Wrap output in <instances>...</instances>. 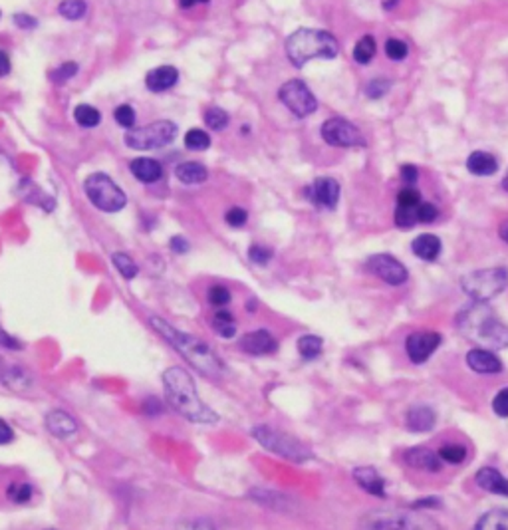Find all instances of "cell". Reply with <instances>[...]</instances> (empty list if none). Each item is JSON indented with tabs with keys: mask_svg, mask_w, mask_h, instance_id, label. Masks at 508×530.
<instances>
[{
	"mask_svg": "<svg viewBox=\"0 0 508 530\" xmlns=\"http://www.w3.org/2000/svg\"><path fill=\"white\" fill-rule=\"evenodd\" d=\"M213 328L219 332V336H223V338H232L234 332H237L234 316H232L230 312H225V310L217 312V314L213 316Z\"/></svg>",
	"mask_w": 508,
	"mask_h": 530,
	"instance_id": "28",
	"label": "cell"
},
{
	"mask_svg": "<svg viewBox=\"0 0 508 530\" xmlns=\"http://www.w3.org/2000/svg\"><path fill=\"white\" fill-rule=\"evenodd\" d=\"M435 421H437V415H435L433 409L427 407V405H415L407 413V427L415 433L431 431L435 427Z\"/></svg>",
	"mask_w": 508,
	"mask_h": 530,
	"instance_id": "22",
	"label": "cell"
},
{
	"mask_svg": "<svg viewBox=\"0 0 508 530\" xmlns=\"http://www.w3.org/2000/svg\"><path fill=\"white\" fill-rule=\"evenodd\" d=\"M467 363L476 374H498L503 372V361L498 360L490 350L474 348L467 354Z\"/></svg>",
	"mask_w": 508,
	"mask_h": 530,
	"instance_id": "16",
	"label": "cell"
},
{
	"mask_svg": "<svg viewBox=\"0 0 508 530\" xmlns=\"http://www.w3.org/2000/svg\"><path fill=\"white\" fill-rule=\"evenodd\" d=\"M492 409L498 417H508V387L500 389L496 398L492 399Z\"/></svg>",
	"mask_w": 508,
	"mask_h": 530,
	"instance_id": "47",
	"label": "cell"
},
{
	"mask_svg": "<svg viewBox=\"0 0 508 530\" xmlns=\"http://www.w3.org/2000/svg\"><path fill=\"white\" fill-rule=\"evenodd\" d=\"M457 326L467 340L485 350L508 348V326L500 322L487 302H474L457 314Z\"/></svg>",
	"mask_w": 508,
	"mask_h": 530,
	"instance_id": "2",
	"label": "cell"
},
{
	"mask_svg": "<svg viewBox=\"0 0 508 530\" xmlns=\"http://www.w3.org/2000/svg\"><path fill=\"white\" fill-rule=\"evenodd\" d=\"M498 232H500V239H503L505 243H508V221L507 223H503V227H500Z\"/></svg>",
	"mask_w": 508,
	"mask_h": 530,
	"instance_id": "57",
	"label": "cell"
},
{
	"mask_svg": "<svg viewBox=\"0 0 508 530\" xmlns=\"http://www.w3.org/2000/svg\"><path fill=\"white\" fill-rule=\"evenodd\" d=\"M385 54H387L389 60L399 62V60H405V58H407L409 48H407V44H405V42H401V40L389 38L387 42H385Z\"/></svg>",
	"mask_w": 508,
	"mask_h": 530,
	"instance_id": "38",
	"label": "cell"
},
{
	"mask_svg": "<svg viewBox=\"0 0 508 530\" xmlns=\"http://www.w3.org/2000/svg\"><path fill=\"white\" fill-rule=\"evenodd\" d=\"M427 507H435V509H439V507H441V501H439V498H423V501L413 503L415 511H421V509H427Z\"/></svg>",
	"mask_w": 508,
	"mask_h": 530,
	"instance_id": "53",
	"label": "cell"
},
{
	"mask_svg": "<svg viewBox=\"0 0 508 530\" xmlns=\"http://www.w3.org/2000/svg\"><path fill=\"white\" fill-rule=\"evenodd\" d=\"M175 137H177V125L167 119H159V121L147 123L143 128L128 130L123 141L130 149L147 152V149H159V147L169 145L175 141Z\"/></svg>",
	"mask_w": 508,
	"mask_h": 530,
	"instance_id": "7",
	"label": "cell"
},
{
	"mask_svg": "<svg viewBox=\"0 0 508 530\" xmlns=\"http://www.w3.org/2000/svg\"><path fill=\"white\" fill-rule=\"evenodd\" d=\"M306 195L318 207L334 208L339 201V183L332 177H320L312 187L306 189Z\"/></svg>",
	"mask_w": 508,
	"mask_h": 530,
	"instance_id": "13",
	"label": "cell"
},
{
	"mask_svg": "<svg viewBox=\"0 0 508 530\" xmlns=\"http://www.w3.org/2000/svg\"><path fill=\"white\" fill-rule=\"evenodd\" d=\"M376 40L372 38V36L359 38L356 48H354V60H356L358 64H367V62H372V58L376 56Z\"/></svg>",
	"mask_w": 508,
	"mask_h": 530,
	"instance_id": "32",
	"label": "cell"
},
{
	"mask_svg": "<svg viewBox=\"0 0 508 530\" xmlns=\"http://www.w3.org/2000/svg\"><path fill=\"white\" fill-rule=\"evenodd\" d=\"M175 175H177V179H179L181 183H185V185H197V183L207 181L208 171L207 167H205V165H201V163L189 161V163H181V165H177Z\"/></svg>",
	"mask_w": 508,
	"mask_h": 530,
	"instance_id": "25",
	"label": "cell"
},
{
	"mask_svg": "<svg viewBox=\"0 0 508 530\" xmlns=\"http://www.w3.org/2000/svg\"><path fill=\"white\" fill-rule=\"evenodd\" d=\"M179 80V70L173 68V66H159L155 70H151L147 77H145V84L149 88L151 92L159 94V92H167L169 88H173Z\"/></svg>",
	"mask_w": 508,
	"mask_h": 530,
	"instance_id": "18",
	"label": "cell"
},
{
	"mask_svg": "<svg viewBox=\"0 0 508 530\" xmlns=\"http://www.w3.org/2000/svg\"><path fill=\"white\" fill-rule=\"evenodd\" d=\"M74 119L77 125L82 128H95L99 121H101V115L95 110L94 106H88V104H80L74 110Z\"/></svg>",
	"mask_w": 508,
	"mask_h": 530,
	"instance_id": "27",
	"label": "cell"
},
{
	"mask_svg": "<svg viewBox=\"0 0 508 530\" xmlns=\"http://www.w3.org/2000/svg\"><path fill=\"white\" fill-rule=\"evenodd\" d=\"M248 256L254 265H268V261L272 258V250L270 248H264V246L252 245L250 250H248Z\"/></svg>",
	"mask_w": 508,
	"mask_h": 530,
	"instance_id": "46",
	"label": "cell"
},
{
	"mask_svg": "<svg viewBox=\"0 0 508 530\" xmlns=\"http://www.w3.org/2000/svg\"><path fill=\"white\" fill-rule=\"evenodd\" d=\"M474 481H476V485H479L483 491L508 496V481L503 474L498 473L496 469H492V467H483V469H479V473L474 474Z\"/></svg>",
	"mask_w": 508,
	"mask_h": 530,
	"instance_id": "19",
	"label": "cell"
},
{
	"mask_svg": "<svg viewBox=\"0 0 508 530\" xmlns=\"http://www.w3.org/2000/svg\"><path fill=\"white\" fill-rule=\"evenodd\" d=\"M225 221L230 227H243L248 221V213L243 207H232L226 210Z\"/></svg>",
	"mask_w": 508,
	"mask_h": 530,
	"instance_id": "45",
	"label": "cell"
},
{
	"mask_svg": "<svg viewBox=\"0 0 508 530\" xmlns=\"http://www.w3.org/2000/svg\"><path fill=\"white\" fill-rule=\"evenodd\" d=\"M278 97L296 117H308L318 110L316 95L312 94V90L302 80H288L280 88Z\"/></svg>",
	"mask_w": 508,
	"mask_h": 530,
	"instance_id": "9",
	"label": "cell"
},
{
	"mask_svg": "<svg viewBox=\"0 0 508 530\" xmlns=\"http://www.w3.org/2000/svg\"><path fill=\"white\" fill-rule=\"evenodd\" d=\"M77 74V64L75 62H64L60 68H56L52 74H50V80L54 84H66L68 80H72V76Z\"/></svg>",
	"mask_w": 508,
	"mask_h": 530,
	"instance_id": "39",
	"label": "cell"
},
{
	"mask_svg": "<svg viewBox=\"0 0 508 530\" xmlns=\"http://www.w3.org/2000/svg\"><path fill=\"white\" fill-rule=\"evenodd\" d=\"M479 530H508V511L507 509H494L479 518L474 525Z\"/></svg>",
	"mask_w": 508,
	"mask_h": 530,
	"instance_id": "26",
	"label": "cell"
},
{
	"mask_svg": "<svg viewBox=\"0 0 508 530\" xmlns=\"http://www.w3.org/2000/svg\"><path fill=\"white\" fill-rule=\"evenodd\" d=\"M419 177V171L413 165H401V181L407 183V185H413Z\"/></svg>",
	"mask_w": 508,
	"mask_h": 530,
	"instance_id": "48",
	"label": "cell"
},
{
	"mask_svg": "<svg viewBox=\"0 0 508 530\" xmlns=\"http://www.w3.org/2000/svg\"><path fill=\"white\" fill-rule=\"evenodd\" d=\"M338 52V40L326 30L300 28L286 40V56L296 68H302L304 64L316 58H326V60L336 58Z\"/></svg>",
	"mask_w": 508,
	"mask_h": 530,
	"instance_id": "4",
	"label": "cell"
},
{
	"mask_svg": "<svg viewBox=\"0 0 508 530\" xmlns=\"http://www.w3.org/2000/svg\"><path fill=\"white\" fill-rule=\"evenodd\" d=\"M508 286V270L498 266V268H483V270H472L461 278V288L463 292L472 298L474 302H489L500 292H505Z\"/></svg>",
	"mask_w": 508,
	"mask_h": 530,
	"instance_id": "5",
	"label": "cell"
},
{
	"mask_svg": "<svg viewBox=\"0 0 508 530\" xmlns=\"http://www.w3.org/2000/svg\"><path fill=\"white\" fill-rule=\"evenodd\" d=\"M354 481L358 483L363 491H367L374 496L385 498V481L377 473L374 467H358L354 469Z\"/></svg>",
	"mask_w": 508,
	"mask_h": 530,
	"instance_id": "17",
	"label": "cell"
},
{
	"mask_svg": "<svg viewBox=\"0 0 508 530\" xmlns=\"http://www.w3.org/2000/svg\"><path fill=\"white\" fill-rule=\"evenodd\" d=\"M185 145L191 152H205L210 145V137L203 130H191L185 135Z\"/></svg>",
	"mask_w": 508,
	"mask_h": 530,
	"instance_id": "34",
	"label": "cell"
},
{
	"mask_svg": "<svg viewBox=\"0 0 508 530\" xmlns=\"http://www.w3.org/2000/svg\"><path fill=\"white\" fill-rule=\"evenodd\" d=\"M113 117H115V121H117L121 128L132 130L133 125H135V112H133L132 106H128V104L117 106V108L113 110Z\"/></svg>",
	"mask_w": 508,
	"mask_h": 530,
	"instance_id": "40",
	"label": "cell"
},
{
	"mask_svg": "<svg viewBox=\"0 0 508 530\" xmlns=\"http://www.w3.org/2000/svg\"><path fill=\"white\" fill-rule=\"evenodd\" d=\"M241 348L250 356H268L278 350V341L274 340V336L268 330H254L243 336Z\"/></svg>",
	"mask_w": 508,
	"mask_h": 530,
	"instance_id": "14",
	"label": "cell"
},
{
	"mask_svg": "<svg viewBox=\"0 0 508 530\" xmlns=\"http://www.w3.org/2000/svg\"><path fill=\"white\" fill-rule=\"evenodd\" d=\"M405 461L409 467L427 471V473H439L443 467V459L427 447H415L405 451Z\"/></svg>",
	"mask_w": 508,
	"mask_h": 530,
	"instance_id": "15",
	"label": "cell"
},
{
	"mask_svg": "<svg viewBox=\"0 0 508 530\" xmlns=\"http://www.w3.org/2000/svg\"><path fill=\"white\" fill-rule=\"evenodd\" d=\"M46 427L52 435L60 437V439H68L77 431V423L66 411H60V409L50 411L46 415Z\"/></svg>",
	"mask_w": 508,
	"mask_h": 530,
	"instance_id": "21",
	"label": "cell"
},
{
	"mask_svg": "<svg viewBox=\"0 0 508 530\" xmlns=\"http://www.w3.org/2000/svg\"><path fill=\"white\" fill-rule=\"evenodd\" d=\"M163 389L169 405L191 423H217L219 415L205 405L195 387V381L183 368H169L163 374Z\"/></svg>",
	"mask_w": 508,
	"mask_h": 530,
	"instance_id": "1",
	"label": "cell"
},
{
	"mask_svg": "<svg viewBox=\"0 0 508 530\" xmlns=\"http://www.w3.org/2000/svg\"><path fill=\"white\" fill-rule=\"evenodd\" d=\"M322 137L326 143L334 147H363L365 139L358 128L343 119V117H330L322 123Z\"/></svg>",
	"mask_w": 508,
	"mask_h": 530,
	"instance_id": "10",
	"label": "cell"
},
{
	"mask_svg": "<svg viewBox=\"0 0 508 530\" xmlns=\"http://www.w3.org/2000/svg\"><path fill=\"white\" fill-rule=\"evenodd\" d=\"M32 494H34V489L30 485H26V483H14V485L8 487V498L12 503H16V505L28 503L32 498Z\"/></svg>",
	"mask_w": 508,
	"mask_h": 530,
	"instance_id": "37",
	"label": "cell"
},
{
	"mask_svg": "<svg viewBox=\"0 0 508 530\" xmlns=\"http://www.w3.org/2000/svg\"><path fill=\"white\" fill-rule=\"evenodd\" d=\"M467 169L471 171L472 175L479 177H489L492 173H496L498 169V161L494 155H490L487 152H474L469 155L467 159Z\"/></svg>",
	"mask_w": 508,
	"mask_h": 530,
	"instance_id": "24",
	"label": "cell"
},
{
	"mask_svg": "<svg viewBox=\"0 0 508 530\" xmlns=\"http://www.w3.org/2000/svg\"><path fill=\"white\" fill-rule=\"evenodd\" d=\"M421 203V193L413 187H405L397 195V205L399 207H417Z\"/></svg>",
	"mask_w": 508,
	"mask_h": 530,
	"instance_id": "43",
	"label": "cell"
},
{
	"mask_svg": "<svg viewBox=\"0 0 508 530\" xmlns=\"http://www.w3.org/2000/svg\"><path fill=\"white\" fill-rule=\"evenodd\" d=\"M12 439H14V433H12L10 425H8L4 419H0V445H6V443H10Z\"/></svg>",
	"mask_w": 508,
	"mask_h": 530,
	"instance_id": "50",
	"label": "cell"
},
{
	"mask_svg": "<svg viewBox=\"0 0 508 530\" xmlns=\"http://www.w3.org/2000/svg\"><path fill=\"white\" fill-rule=\"evenodd\" d=\"M14 22H16L19 28H24V30H34L38 26L36 19H32L30 14H16Z\"/></svg>",
	"mask_w": 508,
	"mask_h": 530,
	"instance_id": "49",
	"label": "cell"
},
{
	"mask_svg": "<svg viewBox=\"0 0 508 530\" xmlns=\"http://www.w3.org/2000/svg\"><path fill=\"white\" fill-rule=\"evenodd\" d=\"M0 346L8 348V350H20V341L14 340L10 334H6L2 328H0Z\"/></svg>",
	"mask_w": 508,
	"mask_h": 530,
	"instance_id": "51",
	"label": "cell"
},
{
	"mask_svg": "<svg viewBox=\"0 0 508 530\" xmlns=\"http://www.w3.org/2000/svg\"><path fill=\"white\" fill-rule=\"evenodd\" d=\"M10 72V58L4 50H0V77Z\"/></svg>",
	"mask_w": 508,
	"mask_h": 530,
	"instance_id": "54",
	"label": "cell"
},
{
	"mask_svg": "<svg viewBox=\"0 0 508 530\" xmlns=\"http://www.w3.org/2000/svg\"><path fill=\"white\" fill-rule=\"evenodd\" d=\"M84 189L88 199L94 203V207L106 213H117L128 205V197L125 193L119 189L112 181L110 175L106 173H94L86 179Z\"/></svg>",
	"mask_w": 508,
	"mask_h": 530,
	"instance_id": "8",
	"label": "cell"
},
{
	"mask_svg": "<svg viewBox=\"0 0 508 530\" xmlns=\"http://www.w3.org/2000/svg\"><path fill=\"white\" fill-rule=\"evenodd\" d=\"M439 217V210L433 203H419L417 205V221L419 223H433Z\"/></svg>",
	"mask_w": 508,
	"mask_h": 530,
	"instance_id": "44",
	"label": "cell"
},
{
	"mask_svg": "<svg viewBox=\"0 0 508 530\" xmlns=\"http://www.w3.org/2000/svg\"><path fill=\"white\" fill-rule=\"evenodd\" d=\"M419 221H417V207H399L396 208V225L403 230L413 228Z\"/></svg>",
	"mask_w": 508,
	"mask_h": 530,
	"instance_id": "36",
	"label": "cell"
},
{
	"mask_svg": "<svg viewBox=\"0 0 508 530\" xmlns=\"http://www.w3.org/2000/svg\"><path fill=\"white\" fill-rule=\"evenodd\" d=\"M151 326L169 341L171 346L185 358V360L197 368L203 376H207L210 379H219L223 376V361L219 360L215 356V352L210 350V346L205 344L203 340L191 336V334H185V332H179L177 328H173L171 324H167L165 320L153 316L149 318Z\"/></svg>",
	"mask_w": 508,
	"mask_h": 530,
	"instance_id": "3",
	"label": "cell"
},
{
	"mask_svg": "<svg viewBox=\"0 0 508 530\" xmlns=\"http://www.w3.org/2000/svg\"><path fill=\"white\" fill-rule=\"evenodd\" d=\"M228 121H230V117L221 108H208L207 112H205V123L210 130L221 132V130H225L226 125H228Z\"/></svg>",
	"mask_w": 508,
	"mask_h": 530,
	"instance_id": "35",
	"label": "cell"
},
{
	"mask_svg": "<svg viewBox=\"0 0 508 530\" xmlns=\"http://www.w3.org/2000/svg\"><path fill=\"white\" fill-rule=\"evenodd\" d=\"M130 171L133 173V177L141 183H155L161 179L163 175V167L159 161L155 159H149V157H139V159H133L130 163Z\"/></svg>",
	"mask_w": 508,
	"mask_h": 530,
	"instance_id": "20",
	"label": "cell"
},
{
	"mask_svg": "<svg viewBox=\"0 0 508 530\" xmlns=\"http://www.w3.org/2000/svg\"><path fill=\"white\" fill-rule=\"evenodd\" d=\"M367 272H372L379 280L391 286H399L407 282V268L401 265L391 254H374L365 263Z\"/></svg>",
	"mask_w": 508,
	"mask_h": 530,
	"instance_id": "11",
	"label": "cell"
},
{
	"mask_svg": "<svg viewBox=\"0 0 508 530\" xmlns=\"http://www.w3.org/2000/svg\"><path fill=\"white\" fill-rule=\"evenodd\" d=\"M439 457L451 465H459L467 459V449L459 443H447L439 449Z\"/></svg>",
	"mask_w": 508,
	"mask_h": 530,
	"instance_id": "33",
	"label": "cell"
},
{
	"mask_svg": "<svg viewBox=\"0 0 508 530\" xmlns=\"http://www.w3.org/2000/svg\"><path fill=\"white\" fill-rule=\"evenodd\" d=\"M397 2H399V0H381V6H383L385 10H394L397 6Z\"/></svg>",
	"mask_w": 508,
	"mask_h": 530,
	"instance_id": "56",
	"label": "cell"
},
{
	"mask_svg": "<svg viewBox=\"0 0 508 530\" xmlns=\"http://www.w3.org/2000/svg\"><path fill=\"white\" fill-rule=\"evenodd\" d=\"M58 12L68 20L84 19V14L88 12V4L84 0H62L58 6Z\"/></svg>",
	"mask_w": 508,
	"mask_h": 530,
	"instance_id": "30",
	"label": "cell"
},
{
	"mask_svg": "<svg viewBox=\"0 0 508 530\" xmlns=\"http://www.w3.org/2000/svg\"><path fill=\"white\" fill-rule=\"evenodd\" d=\"M413 254L421 261L433 263L437 261V256L441 254V241L435 234H419L413 241Z\"/></svg>",
	"mask_w": 508,
	"mask_h": 530,
	"instance_id": "23",
	"label": "cell"
},
{
	"mask_svg": "<svg viewBox=\"0 0 508 530\" xmlns=\"http://www.w3.org/2000/svg\"><path fill=\"white\" fill-rule=\"evenodd\" d=\"M252 437L263 445L264 449L280 455V457L288 459V461L304 463V461H310V459H312V451H310L302 441H298L296 437L284 433V431H278V429H274V427L258 425V427L252 429Z\"/></svg>",
	"mask_w": 508,
	"mask_h": 530,
	"instance_id": "6",
	"label": "cell"
},
{
	"mask_svg": "<svg viewBox=\"0 0 508 530\" xmlns=\"http://www.w3.org/2000/svg\"><path fill=\"white\" fill-rule=\"evenodd\" d=\"M199 2H208V0H179V6H181V8H193V6L199 4Z\"/></svg>",
	"mask_w": 508,
	"mask_h": 530,
	"instance_id": "55",
	"label": "cell"
},
{
	"mask_svg": "<svg viewBox=\"0 0 508 530\" xmlns=\"http://www.w3.org/2000/svg\"><path fill=\"white\" fill-rule=\"evenodd\" d=\"M391 88V82L385 80V77H374L367 86H365V94L370 95L372 99H377V97H383V95L389 92Z\"/></svg>",
	"mask_w": 508,
	"mask_h": 530,
	"instance_id": "42",
	"label": "cell"
},
{
	"mask_svg": "<svg viewBox=\"0 0 508 530\" xmlns=\"http://www.w3.org/2000/svg\"><path fill=\"white\" fill-rule=\"evenodd\" d=\"M322 346H324V341L318 336H302L300 340H298V352H300V356L304 360H314V358H318L322 354Z\"/></svg>",
	"mask_w": 508,
	"mask_h": 530,
	"instance_id": "29",
	"label": "cell"
},
{
	"mask_svg": "<svg viewBox=\"0 0 508 530\" xmlns=\"http://www.w3.org/2000/svg\"><path fill=\"white\" fill-rule=\"evenodd\" d=\"M207 298H208V302L213 304V306H226V304L230 302L232 294H230V290L225 288V286L215 285L208 288Z\"/></svg>",
	"mask_w": 508,
	"mask_h": 530,
	"instance_id": "41",
	"label": "cell"
},
{
	"mask_svg": "<svg viewBox=\"0 0 508 530\" xmlns=\"http://www.w3.org/2000/svg\"><path fill=\"white\" fill-rule=\"evenodd\" d=\"M441 341L443 338L439 332H415L405 341V350L413 363H425L441 346Z\"/></svg>",
	"mask_w": 508,
	"mask_h": 530,
	"instance_id": "12",
	"label": "cell"
},
{
	"mask_svg": "<svg viewBox=\"0 0 508 530\" xmlns=\"http://www.w3.org/2000/svg\"><path fill=\"white\" fill-rule=\"evenodd\" d=\"M503 189H505L508 193V173H507V177L503 179Z\"/></svg>",
	"mask_w": 508,
	"mask_h": 530,
	"instance_id": "58",
	"label": "cell"
},
{
	"mask_svg": "<svg viewBox=\"0 0 508 530\" xmlns=\"http://www.w3.org/2000/svg\"><path fill=\"white\" fill-rule=\"evenodd\" d=\"M112 261H113V265H115V268L121 272V276H123V278L132 280V278H135V276L139 274V266L133 263L130 254H125V252H115V254L112 256Z\"/></svg>",
	"mask_w": 508,
	"mask_h": 530,
	"instance_id": "31",
	"label": "cell"
},
{
	"mask_svg": "<svg viewBox=\"0 0 508 530\" xmlns=\"http://www.w3.org/2000/svg\"><path fill=\"white\" fill-rule=\"evenodd\" d=\"M171 248H173L175 252L183 254V252H187L189 250V243L183 239V237H173V241H171Z\"/></svg>",
	"mask_w": 508,
	"mask_h": 530,
	"instance_id": "52",
	"label": "cell"
}]
</instances>
